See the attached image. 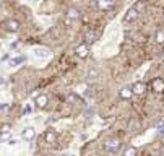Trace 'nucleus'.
Returning <instances> with one entry per match:
<instances>
[{"label":"nucleus","instance_id":"nucleus-1","mask_svg":"<svg viewBox=\"0 0 164 156\" xmlns=\"http://www.w3.org/2000/svg\"><path fill=\"white\" fill-rule=\"evenodd\" d=\"M120 146H122V142L119 138H109L104 142V150L109 153H117L120 150Z\"/></svg>","mask_w":164,"mask_h":156},{"label":"nucleus","instance_id":"nucleus-2","mask_svg":"<svg viewBox=\"0 0 164 156\" xmlns=\"http://www.w3.org/2000/svg\"><path fill=\"white\" fill-rule=\"evenodd\" d=\"M75 54H76V57H80V59H86L88 55H90V46L85 44V42L80 44L76 49H75Z\"/></svg>","mask_w":164,"mask_h":156},{"label":"nucleus","instance_id":"nucleus-3","mask_svg":"<svg viewBox=\"0 0 164 156\" xmlns=\"http://www.w3.org/2000/svg\"><path fill=\"white\" fill-rule=\"evenodd\" d=\"M83 37H85V41H86V44H93V42H96V39H98V33L96 31H93V29H86L85 33H83Z\"/></svg>","mask_w":164,"mask_h":156},{"label":"nucleus","instance_id":"nucleus-4","mask_svg":"<svg viewBox=\"0 0 164 156\" xmlns=\"http://www.w3.org/2000/svg\"><path fill=\"white\" fill-rule=\"evenodd\" d=\"M151 88L154 93H163L164 91V80L163 78H154L151 81Z\"/></svg>","mask_w":164,"mask_h":156},{"label":"nucleus","instance_id":"nucleus-5","mask_svg":"<svg viewBox=\"0 0 164 156\" xmlns=\"http://www.w3.org/2000/svg\"><path fill=\"white\" fill-rule=\"evenodd\" d=\"M132 91H133V95L141 96L145 91H146V86H145L143 81H136V83H133V85H132Z\"/></svg>","mask_w":164,"mask_h":156},{"label":"nucleus","instance_id":"nucleus-6","mask_svg":"<svg viewBox=\"0 0 164 156\" xmlns=\"http://www.w3.org/2000/svg\"><path fill=\"white\" fill-rule=\"evenodd\" d=\"M140 13L136 12L135 8H133V7H132L130 10H128L127 13H125V15H123V23H132V21L133 20H136V17H138Z\"/></svg>","mask_w":164,"mask_h":156},{"label":"nucleus","instance_id":"nucleus-7","mask_svg":"<svg viewBox=\"0 0 164 156\" xmlns=\"http://www.w3.org/2000/svg\"><path fill=\"white\" fill-rule=\"evenodd\" d=\"M96 3H98V8L99 10H111L112 7H114L115 0H98Z\"/></svg>","mask_w":164,"mask_h":156},{"label":"nucleus","instance_id":"nucleus-8","mask_svg":"<svg viewBox=\"0 0 164 156\" xmlns=\"http://www.w3.org/2000/svg\"><path fill=\"white\" fill-rule=\"evenodd\" d=\"M21 137L25 140H28V142H33V138L36 137V130H34L33 127H26L25 130H23V133H21Z\"/></svg>","mask_w":164,"mask_h":156},{"label":"nucleus","instance_id":"nucleus-9","mask_svg":"<svg viewBox=\"0 0 164 156\" xmlns=\"http://www.w3.org/2000/svg\"><path fill=\"white\" fill-rule=\"evenodd\" d=\"M5 28H7V31H10V33H17L18 29H20V23H18L17 20H8L5 23Z\"/></svg>","mask_w":164,"mask_h":156},{"label":"nucleus","instance_id":"nucleus-10","mask_svg":"<svg viewBox=\"0 0 164 156\" xmlns=\"http://www.w3.org/2000/svg\"><path fill=\"white\" fill-rule=\"evenodd\" d=\"M34 103H36L37 107H45V106H47V103H49V98H47L45 95H39V96H36Z\"/></svg>","mask_w":164,"mask_h":156},{"label":"nucleus","instance_id":"nucleus-11","mask_svg":"<svg viewBox=\"0 0 164 156\" xmlns=\"http://www.w3.org/2000/svg\"><path fill=\"white\" fill-rule=\"evenodd\" d=\"M44 140L47 142V143H55V140H57V133H55L54 130H45Z\"/></svg>","mask_w":164,"mask_h":156},{"label":"nucleus","instance_id":"nucleus-12","mask_svg":"<svg viewBox=\"0 0 164 156\" xmlns=\"http://www.w3.org/2000/svg\"><path fill=\"white\" fill-rule=\"evenodd\" d=\"M132 96H133L132 86H123V88H120V98H123V99H130Z\"/></svg>","mask_w":164,"mask_h":156},{"label":"nucleus","instance_id":"nucleus-13","mask_svg":"<svg viewBox=\"0 0 164 156\" xmlns=\"http://www.w3.org/2000/svg\"><path fill=\"white\" fill-rule=\"evenodd\" d=\"M49 54H50V50L47 49V47H37V49H34V55L36 57H49Z\"/></svg>","mask_w":164,"mask_h":156},{"label":"nucleus","instance_id":"nucleus-14","mask_svg":"<svg viewBox=\"0 0 164 156\" xmlns=\"http://www.w3.org/2000/svg\"><path fill=\"white\" fill-rule=\"evenodd\" d=\"M23 62H26V55H20V57H15L10 60V65L12 67H17V65H21Z\"/></svg>","mask_w":164,"mask_h":156},{"label":"nucleus","instance_id":"nucleus-15","mask_svg":"<svg viewBox=\"0 0 164 156\" xmlns=\"http://www.w3.org/2000/svg\"><path fill=\"white\" fill-rule=\"evenodd\" d=\"M67 17H68L70 20H76V18L80 17V12H78L76 8H73V7H72V8L67 10Z\"/></svg>","mask_w":164,"mask_h":156},{"label":"nucleus","instance_id":"nucleus-16","mask_svg":"<svg viewBox=\"0 0 164 156\" xmlns=\"http://www.w3.org/2000/svg\"><path fill=\"white\" fill-rule=\"evenodd\" d=\"M133 8H135L138 13H141L145 8H146V0H138V2L133 5Z\"/></svg>","mask_w":164,"mask_h":156},{"label":"nucleus","instance_id":"nucleus-17","mask_svg":"<svg viewBox=\"0 0 164 156\" xmlns=\"http://www.w3.org/2000/svg\"><path fill=\"white\" fill-rule=\"evenodd\" d=\"M138 127H140V122L136 119H132L130 120V124H128V132H135V130H138Z\"/></svg>","mask_w":164,"mask_h":156},{"label":"nucleus","instance_id":"nucleus-18","mask_svg":"<svg viewBox=\"0 0 164 156\" xmlns=\"http://www.w3.org/2000/svg\"><path fill=\"white\" fill-rule=\"evenodd\" d=\"M154 41L158 42V44H164V31H156V34H154Z\"/></svg>","mask_w":164,"mask_h":156},{"label":"nucleus","instance_id":"nucleus-19","mask_svg":"<svg viewBox=\"0 0 164 156\" xmlns=\"http://www.w3.org/2000/svg\"><path fill=\"white\" fill-rule=\"evenodd\" d=\"M135 155H136V148L133 146H128L123 150V156H135Z\"/></svg>","mask_w":164,"mask_h":156},{"label":"nucleus","instance_id":"nucleus-20","mask_svg":"<svg viewBox=\"0 0 164 156\" xmlns=\"http://www.w3.org/2000/svg\"><path fill=\"white\" fill-rule=\"evenodd\" d=\"M98 70L96 68H90V72H88V78H90V80H94V78H98Z\"/></svg>","mask_w":164,"mask_h":156},{"label":"nucleus","instance_id":"nucleus-21","mask_svg":"<svg viewBox=\"0 0 164 156\" xmlns=\"http://www.w3.org/2000/svg\"><path fill=\"white\" fill-rule=\"evenodd\" d=\"M10 140V132H0V142H7Z\"/></svg>","mask_w":164,"mask_h":156},{"label":"nucleus","instance_id":"nucleus-22","mask_svg":"<svg viewBox=\"0 0 164 156\" xmlns=\"http://www.w3.org/2000/svg\"><path fill=\"white\" fill-rule=\"evenodd\" d=\"M156 130H158V133H159V135H164V120L156 125Z\"/></svg>","mask_w":164,"mask_h":156},{"label":"nucleus","instance_id":"nucleus-23","mask_svg":"<svg viewBox=\"0 0 164 156\" xmlns=\"http://www.w3.org/2000/svg\"><path fill=\"white\" fill-rule=\"evenodd\" d=\"M0 132H10V127L8 125H3V127L0 128Z\"/></svg>","mask_w":164,"mask_h":156},{"label":"nucleus","instance_id":"nucleus-24","mask_svg":"<svg viewBox=\"0 0 164 156\" xmlns=\"http://www.w3.org/2000/svg\"><path fill=\"white\" fill-rule=\"evenodd\" d=\"M68 101H73V103H75V101H76V96H75V95H70L68 96Z\"/></svg>","mask_w":164,"mask_h":156},{"label":"nucleus","instance_id":"nucleus-25","mask_svg":"<svg viewBox=\"0 0 164 156\" xmlns=\"http://www.w3.org/2000/svg\"><path fill=\"white\" fill-rule=\"evenodd\" d=\"M29 112H31V107L26 106V107H25V111H23V114H29Z\"/></svg>","mask_w":164,"mask_h":156},{"label":"nucleus","instance_id":"nucleus-26","mask_svg":"<svg viewBox=\"0 0 164 156\" xmlns=\"http://www.w3.org/2000/svg\"><path fill=\"white\" fill-rule=\"evenodd\" d=\"M86 96H88V98H91V96H93V88H90V90H88Z\"/></svg>","mask_w":164,"mask_h":156},{"label":"nucleus","instance_id":"nucleus-27","mask_svg":"<svg viewBox=\"0 0 164 156\" xmlns=\"http://www.w3.org/2000/svg\"><path fill=\"white\" fill-rule=\"evenodd\" d=\"M2 109H8V106H7V104H0V111H2Z\"/></svg>","mask_w":164,"mask_h":156},{"label":"nucleus","instance_id":"nucleus-28","mask_svg":"<svg viewBox=\"0 0 164 156\" xmlns=\"http://www.w3.org/2000/svg\"><path fill=\"white\" fill-rule=\"evenodd\" d=\"M0 47H2V44H0Z\"/></svg>","mask_w":164,"mask_h":156}]
</instances>
